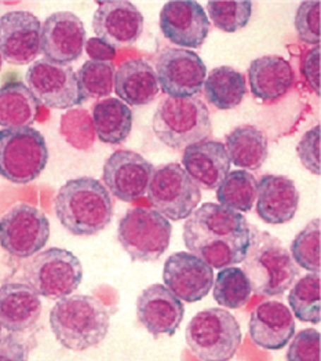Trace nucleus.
<instances>
[{"label": "nucleus", "mask_w": 321, "mask_h": 361, "mask_svg": "<svg viewBox=\"0 0 321 361\" xmlns=\"http://www.w3.org/2000/svg\"><path fill=\"white\" fill-rule=\"evenodd\" d=\"M183 241L190 254L221 271L244 261L250 245V225L237 211L205 203L186 218Z\"/></svg>", "instance_id": "obj_1"}, {"label": "nucleus", "mask_w": 321, "mask_h": 361, "mask_svg": "<svg viewBox=\"0 0 321 361\" xmlns=\"http://www.w3.org/2000/svg\"><path fill=\"white\" fill-rule=\"evenodd\" d=\"M54 209L61 225L75 236H94L114 218L111 193L91 177L65 182L54 199Z\"/></svg>", "instance_id": "obj_2"}, {"label": "nucleus", "mask_w": 321, "mask_h": 361, "mask_svg": "<svg viewBox=\"0 0 321 361\" xmlns=\"http://www.w3.org/2000/svg\"><path fill=\"white\" fill-rule=\"evenodd\" d=\"M111 316L105 305L91 295H69L50 312V327L59 343L73 352L99 345L108 335Z\"/></svg>", "instance_id": "obj_3"}, {"label": "nucleus", "mask_w": 321, "mask_h": 361, "mask_svg": "<svg viewBox=\"0 0 321 361\" xmlns=\"http://www.w3.org/2000/svg\"><path fill=\"white\" fill-rule=\"evenodd\" d=\"M243 271L254 293L263 297H279L293 286L299 268L277 238L250 228V245L243 261Z\"/></svg>", "instance_id": "obj_4"}, {"label": "nucleus", "mask_w": 321, "mask_h": 361, "mask_svg": "<svg viewBox=\"0 0 321 361\" xmlns=\"http://www.w3.org/2000/svg\"><path fill=\"white\" fill-rule=\"evenodd\" d=\"M152 128L163 145L179 151L205 141L211 135L212 124L202 99L167 97L155 112Z\"/></svg>", "instance_id": "obj_5"}, {"label": "nucleus", "mask_w": 321, "mask_h": 361, "mask_svg": "<svg viewBox=\"0 0 321 361\" xmlns=\"http://www.w3.org/2000/svg\"><path fill=\"white\" fill-rule=\"evenodd\" d=\"M241 338L236 317L219 307L199 312L185 331L188 348L200 361L232 360L241 345Z\"/></svg>", "instance_id": "obj_6"}, {"label": "nucleus", "mask_w": 321, "mask_h": 361, "mask_svg": "<svg viewBox=\"0 0 321 361\" xmlns=\"http://www.w3.org/2000/svg\"><path fill=\"white\" fill-rule=\"evenodd\" d=\"M24 280L39 297L59 301L79 288L83 267L73 252L53 247L37 252L25 265Z\"/></svg>", "instance_id": "obj_7"}, {"label": "nucleus", "mask_w": 321, "mask_h": 361, "mask_svg": "<svg viewBox=\"0 0 321 361\" xmlns=\"http://www.w3.org/2000/svg\"><path fill=\"white\" fill-rule=\"evenodd\" d=\"M49 161L43 134L32 127L0 130V177L17 185L39 178Z\"/></svg>", "instance_id": "obj_8"}, {"label": "nucleus", "mask_w": 321, "mask_h": 361, "mask_svg": "<svg viewBox=\"0 0 321 361\" xmlns=\"http://www.w3.org/2000/svg\"><path fill=\"white\" fill-rule=\"evenodd\" d=\"M173 225L155 209L134 207L119 222L117 239L133 261L152 262L170 247Z\"/></svg>", "instance_id": "obj_9"}, {"label": "nucleus", "mask_w": 321, "mask_h": 361, "mask_svg": "<svg viewBox=\"0 0 321 361\" xmlns=\"http://www.w3.org/2000/svg\"><path fill=\"white\" fill-rule=\"evenodd\" d=\"M146 192L153 209L174 222L186 219L202 200L200 188L179 163L156 169Z\"/></svg>", "instance_id": "obj_10"}, {"label": "nucleus", "mask_w": 321, "mask_h": 361, "mask_svg": "<svg viewBox=\"0 0 321 361\" xmlns=\"http://www.w3.org/2000/svg\"><path fill=\"white\" fill-rule=\"evenodd\" d=\"M49 239V218L30 204H17L0 218V247L16 258L36 255Z\"/></svg>", "instance_id": "obj_11"}, {"label": "nucleus", "mask_w": 321, "mask_h": 361, "mask_svg": "<svg viewBox=\"0 0 321 361\" xmlns=\"http://www.w3.org/2000/svg\"><path fill=\"white\" fill-rule=\"evenodd\" d=\"M25 82L37 102L50 109L66 111L85 102L71 65L35 61L27 71Z\"/></svg>", "instance_id": "obj_12"}, {"label": "nucleus", "mask_w": 321, "mask_h": 361, "mask_svg": "<svg viewBox=\"0 0 321 361\" xmlns=\"http://www.w3.org/2000/svg\"><path fill=\"white\" fill-rule=\"evenodd\" d=\"M160 89L171 98H190L203 90L207 66L192 50L167 49L156 63Z\"/></svg>", "instance_id": "obj_13"}, {"label": "nucleus", "mask_w": 321, "mask_h": 361, "mask_svg": "<svg viewBox=\"0 0 321 361\" xmlns=\"http://www.w3.org/2000/svg\"><path fill=\"white\" fill-rule=\"evenodd\" d=\"M155 169L144 156L133 151L112 153L102 170L105 188L124 203H134L147 190Z\"/></svg>", "instance_id": "obj_14"}, {"label": "nucleus", "mask_w": 321, "mask_h": 361, "mask_svg": "<svg viewBox=\"0 0 321 361\" xmlns=\"http://www.w3.org/2000/svg\"><path fill=\"white\" fill-rule=\"evenodd\" d=\"M86 40L83 21L71 11H59L42 25L40 51L49 62L69 65L82 57Z\"/></svg>", "instance_id": "obj_15"}, {"label": "nucleus", "mask_w": 321, "mask_h": 361, "mask_svg": "<svg viewBox=\"0 0 321 361\" xmlns=\"http://www.w3.org/2000/svg\"><path fill=\"white\" fill-rule=\"evenodd\" d=\"M40 20L30 11H8L0 17V54L14 66L33 63L40 54Z\"/></svg>", "instance_id": "obj_16"}, {"label": "nucleus", "mask_w": 321, "mask_h": 361, "mask_svg": "<svg viewBox=\"0 0 321 361\" xmlns=\"http://www.w3.org/2000/svg\"><path fill=\"white\" fill-rule=\"evenodd\" d=\"M92 30L97 37L115 49L130 47L144 32V16L128 0L99 1L92 17Z\"/></svg>", "instance_id": "obj_17"}, {"label": "nucleus", "mask_w": 321, "mask_h": 361, "mask_svg": "<svg viewBox=\"0 0 321 361\" xmlns=\"http://www.w3.org/2000/svg\"><path fill=\"white\" fill-rule=\"evenodd\" d=\"M164 287L178 300L193 303L202 301L214 286V269L196 255L179 251L166 259L163 269Z\"/></svg>", "instance_id": "obj_18"}, {"label": "nucleus", "mask_w": 321, "mask_h": 361, "mask_svg": "<svg viewBox=\"0 0 321 361\" xmlns=\"http://www.w3.org/2000/svg\"><path fill=\"white\" fill-rule=\"evenodd\" d=\"M160 30L181 49H199L208 36L210 21L199 1L171 0L160 11Z\"/></svg>", "instance_id": "obj_19"}, {"label": "nucleus", "mask_w": 321, "mask_h": 361, "mask_svg": "<svg viewBox=\"0 0 321 361\" xmlns=\"http://www.w3.org/2000/svg\"><path fill=\"white\" fill-rule=\"evenodd\" d=\"M185 316L181 300L162 284H152L137 300V317L155 338L160 335L173 336Z\"/></svg>", "instance_id": "obj_20"}, {"label": "nucleus", "mask_w": 321, "mask_h": 361, "mask_svg": "<svg viewBox=\"0 0 321 361\" xmlns=\"http://www.w3.org/2000/svg\"><path fill=\"white\" fill-rule=\"evenodd\" d=\"M248 332L255 345L266 350L284 349L295 335V320L290 307L279 301H266L254 307Z\"/></svg>", "instance_id": "obj_21"}, {"label": "nucleus", "mask_w": 321, "mask_h": 361, "mask_svg": "<svg viewBox=\"0 0 321 361\" xmlns=\"http://www.w3.org/2000/svg\"><path fill=\"white\" fill-rule=\"evenodd\" d=\"M182 164L199 188L214 190L229 174L232 163L222 142L205 140L185 149Z\"/></svg>", "instance_id": "obj_22"}, {"label": "nucleus", "mask_w": 321, "mask_h": 361, "mask_svg": "<svg viewBox=\"0 0 321 361\" xmlns=\"http://www.w3.org/2000/svg\"><path fill=\"white\" fill-rule=\"evenodd\" d=\"M257 215L265 224L290 222L299 206V192L293 180L276 174L263 176L257 183Z\"/></svg>", "instance_id": "obj_23"}, {"label": "nucleus", "mask_w": 321, "mask_h": 361, "mask_svg": "<svg viewBox=\"0 0 321 361\" xmlns=\"http://www.w3.org/2000/svg\"><path fill=\"white\" fill-rule=\"evenodd\" d=\"M40 297L23 283L0 286V327L10 334L32 329L42 314Z\"/></svg>", "instance_id": "obj_24"}, {"label": "nucleus", "mask_w": 321, "mask_h": 361, "mask_svg": "<svg viewBox=\"0 0 321 361\" xmlns=\"http://www.w3.org/2000/svg\"><path fill=\"white\" fill-rule=\"evenodd\" d=\"M117 98L127 106H144L156 99L160 86L155 69L143 59L123 62L115 73Z\"/></svg>", "instance_id": "obj_25"}, {"label": "nucleus", "mask_w": 321, "mask_h": 361, "mask_svg": "<svg viewBox=\"0 0 321 361\" xmlns=\"http://www.w3.org/2000/svg\"><path fill=\"white\" fill-rule=\"evenodd\" d=\"M291 63L279 56H263L253 61L248 68L250 89L261 101H276L291 90L293 85Z\"/></svg>", "instance_id": "obj_26"}, {"label": "nucleus", "mask_w": 321, "mask_h": 361, "mask_svg": "<svg viewBox=\"0 0 321 361\" xmlns=\"http://www.w3.org/2000/svg\"><path fill=\"white\" fill-rule=\"evenodd\" d=\"M91 123L99 141L108 145H119L131 133L133 112L119 98H105L94 105Z\"/></svg>", "instance_id": "obj_27"}, {"label": "nucleus", "mask_w": 321, "mask_h": 361, "mask_svg": "<svg viewBox=\"0 0 321 361\" xmlns=\"http://www.w3.org/2000/svg\"><path fill=\"white\" fill-rule=\"evenodd\" d=\"M37 114L39 102L27 85L13 80L0 87V127H30Z\"/></svg>", "instance_id": "obj_28"}, {"label": "nucleus", "mask_w": 321, "mask_h": 361, "mask_svg": "<svg viewBox=\"0 0 321 361\" xmlns=\"http://www.w3.org/2000/svg\"><path fill=\"white\" fill-rule=\"evenodd\" d=\"M231 163L247 170H258L269 156L267 137L254 126L236 127L226 135L225 145Z\"/></svg>", "instance_id": "obj_29"}, {"label": "nucleus", "mask_w": 321, "mask_h": 361, "mask_svg": "<svg viewBox=\"0 0 321 361\" xmlns=\"http://www.w3.org/2000/svg\"><path fill=\"white\" fill-rule=\"evenodd\" d=\"M203 89L211 105L221 111H229L241 104L247 92V83L241 72L224 65L214 68L207 75Z\"/></svg>", "instance_id": "obj_30"}, {"label": "nucleus", "mask_w": 321, "mask_h": 361, "mask_svg": "<svg viewBox=\"0 0 321 361\" xmlns=\"http://www.w3.org/2000/svg\"><path fill=\"white\" fill-rule=\"evenodd\" d=\"M257 183L255 177L246 170L229 171L217 188L219 206L237 212L251 211L257 199Z\"/></svg>", "instance_id": "obj_31"}, {"label": "nucleus", "mask_w": 321, "mask_h": 361, "mask_svg": "<svg viewBox=\"0 0 321 361\" xmlns=\"http://www.w3.org/2000/svg\"><path fill=\"white\" fill-rule=\"evenodd\" d=\"M292 316L303 323L320 324L321 277L320 273H309L292 286L289 295Z\"/></svg>", "instance_id": "obj_32"}, {"label": "nucleus", "mask_w": 321, "mask_h": 361, "mask_svg": "<svg viewBox=\"0 0 321 361\" xmlns=\"http://www.w3.org/2000/svg\"><path fill=\"white\" fill-rule=\"evenodd\" d=\"M214 300L228 309H240L246 306L253 294L251 284L243 269L229 267L221 269L214 283Z\"/></svg>", "instance_id": "obj_33"}, {"label": "nucleus", "mask_w": 321, "mask_h": 361, "mask_svg": "<svg viewBox=\"0 0 321 361\" xmlns=\"http://www.w3.org/2000/svg\"><path fill=\"white\" fill-rule=\"evenodd\" d=\"M115 65L111 62L86 61L76 73L83 101L108 98L115 89Z\"/></svg>", "instance_id": "obj_34"}, {"label": "nucleus", "mask_w": 321, "mask_h": 361, "mask_svg": "<svg viewBox=\"0 0 321 361\" xmlns=\"http://www.w3.org/2000/svg\"><path fill=\"white\" fill-rule=\"evenodd\" d=\"M321 221H310L291 243L292 259L295 265L310 273H320L321 269Z\"/></svg>", "instance_id": "obj_35"}, {"label": "nucleus", "mask_w": 321, "mask_h": 361, "mask_svg": "<svg viewBox=\"0 0 321 361\" xmlns=\"http://www.w3.org/2000/svg\"><path fill=\"white\" fill-rule=\"evenodd\" d=\"M207 11L215 28L234 33L248 25L253 14V1H208Z\"/></svg>", "instance_id": "obj_36"}, {"label": "nucleus", "mask_w": 321, "mask_h": 361, "mask_svg": "<svg viewBox=\"0 0 321 361\" xmlns=\"http://www.w3.org/2000/svg\"><path fill=\"white\" fill-rule=\"evenodd\" d=\"M295 30L299 40L306 44L320 46L321 40V1L306 0L302 1L295 14Z\"/></svg>", "instance_id": "obj_37"}, {"label": "nucleus", "mask_w": 321, "mask_h": 361, "mask_svg": "<svg viewBox=\"0 0 321 361\" xmlns=\"http://www.w3.org/2000/svg\"><path fill=\"white\" fill-rule=\"evenodd\" d=\"M61 134L78 149H87L94 142V128L86 111H69L62 116Z\"/></svg>", "instance_id": "obj_38"}, {"label": "nucleus", "mask_w": 321, "mask_h": 361, "mask_svg": "<svg viewBox=\"0 0 321 361\" xmlns=\"http://www.w3.org/2000/svg\"><path fill=\"white\" fill-rule=\"evenodd\" d=\"M286 355L287 361H321V334L315 329L298 332Z\"/></svg>", "instance_id": "obj_39"}, {"label": "nucleus", "mask_w": 321, "mask_h": 361, "mask_svg": "<svg viewBox=\"0 0 321 361\" xmlns=\"http://www.w3.org/2000/svg\"><path fill=\"white\" fill-rule=\"evenodd\" d=\"M320 145L321 127L317 124L302 135L296 147V153L302 166L317 177L321 176Z\"/></svg>", "instance_id": "obj_40"}, {"label": "nucleus", "mask_w": 321, "mask_h": 361, "mask_svg": "<svg viewBox=\"0 0 321 361\" xmlns=\"http://www.w3.org/2000/svg\"><path fill=\"white\" fill-rule=\"evenodd\" d=\"M320 46L313 47L302 61V73L310 86V89L316 92L317 97H320Z\"/></svg>", "instance_id": "obj_41"}, {"label": "nucleus", "mask_w": 321, "mask_h": 361, "mask_svg": "<svg viewBox=\"0 0 321 361\" xmlns=\"http://www.w3.org/2000/svg\"><path fill=\"white\" fill-rule=\"evenodd\" d=\"M28 348L14 334L0 336V361H28Z\"/></svg>", "instance_id": "obj_42"}, {"label": "nucleus", "mask_w": 321, "mask_h": 361, "mask_svg": "<svg viewBox=\"0 0 321 361\" xmlns=\"http://www.w3.org/2000/svg\"><path fill=\"white\" fill-rule=\"evenodd\" d=\"M90 61L111 62L116 57V49L99 37H91L85 44Z\"/></svg>", "instance_id": "obj_43"}, {"label": "nucleus", "mask_w": 321, "mask_h": 361, "mask_svg": "<svg viewBox=\"0 0 321 361\" xmlns=\"http://www.w3.org/2000/svg\"><path fill=\"white\" fill-rule=\"evenodd\" d=\"M1 68H3V57H1V54H0V71H1Z\"/></svg>", "instance_id": "obj_44"}, {"label": "nucleus", "mask_w": 321, "mask_h": 361, "mask_svg": "<svg viewBox=\"0 0 321 361\" xmlns=\"http://www.w3.org/2000/svg\"><path fill=\"white\" fill-rule=\"evenodd\" d=\"M0 336H1V327H0Z\"/></svg>", "instance_id": "obj_45"}]
</instances>
